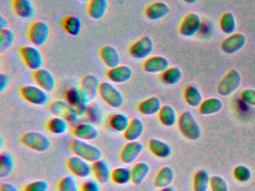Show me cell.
Masks as SVG:
<instances>
[{"mask_svg": "<svg viewBox=\"0 0 255 191\" xmlns=\"http://www.w3.org/2000/svg\"><path fill=\"white\" fill-rule=\"evenodd\" d=\"M178 126L180 132L186 138L191 140H197L201 137L202 130L193 113L191 111H184L180 115Z\"/></svg>", "mask_w": 255, "mask_h": 191, "instance_id": "cell-2", "label": "cell"}, {"mask_svg": "<svg viewBox=\"0 0 255 191\" xmlns=\"http://www.w3.org/2000/svg\"><path fill=\"white\" fill-rule=\"evenodd\" d=\"M162 107V101L160 98L156 96H152L139 103L138 110L144 116H151L158 114Z\"/></svg>", "mask_w": 255, "mask_h": 191, "instance_id": "cell-22", "label": "cell"}, {"mask_svg": "<svg viewBox=\"0 0 255 191\" xmlns=\"http://www.w3.org/2000/svg\"><path fill=\"white\" fill-rule=\"evenodd\" d=\"M241 98L245 103L255 106V90L246 89L241 93Z\"/></svg>", "mask_w": 255, "mask_h": 191, "instance_id": "cell-48", "label": "cell"}, {"mask_svg": "<svg viewBox=\"0 0 255 191\" xmlns=\"http://www.w3.org/2000/svg\"><path fill=\"white\" fill-rule=\"evenodd\" d=\"M148 148L151 153L157 158H169L172 154L171 146L168 143L159 139H150L149 140Z\"/></svg>", "mask_w": 255, "mask_h": 191, "instance_id": "cell-26", "label": "cell"}, {"mask_svg": "<svg viewBox=\"0 0 255 191\" xmlns=\"http://www.w3.org/2000/svg\"><path fill=\"white\" fill-rule=\"evenodd\" d=\"M219 25L222 32L225 33V34L231 35L234 34L237 29V20L234 13L231 12L223 13L221 16Z\"/></svg>", "mask_w": 255, "mask_h": 191, "instance_id": "cell-38", "label": "cell"}, {"mask_svg": "<svg viewBox=\"0 0 255 191\" xmlns=\"http://www.w3.org/2000/svg\"><path fill=\"white\" fill-rule=\"evenodd\" d=\"M71 148L74 155L90 163H95L102 159L101 149L88 141L75 138L71 140Z\"/></svg>", "mask_w": 255, "mask_h": 191, "instance_id": "cell-1", "label": "cell"}, {"mask_svg": "<svg viewBox=\"0 0 255 191\" xmlns=\"http://www.w3.org/2000/svg\"><path fill=\"white\" fill-rule=\"evenodd\" d=\"M201 26V19L199 15L190 13L186 15L179 28L180 35L184 37H192L199 31Z\"/></svg>", "mask_w": 255, "mask_h": 191, "instance_id": "cell-13", "label": "cell"}, {"mask_svg": "<svg viewBox=\"0 0 255 191\" xmlns=\"http://www.w3.org/2000/svg\"><path fill=\"white\" fill-rule=\"evenodd\" d=\"M159 121L166 127H172L177 122V115L175 109L169 104L162 105L158 113Z\"/></svg>", "mask_w": 255, "mask_h": 191, "instance_id": "cell-31", "label": "cell"}, {"mask_svg": "<svg viewBox=\"0 0 255 191\" xmlns=\"http://www.w3.org/2000/svg\"><path fill=\"white\" fill-rule=\"evenodd\" d=\"M174 177H175V173L171 167L167 166V167H162L156 174L153 181V185L156 188H160V189L167 188L171 186V184L174 182Z\"/></svg>", "mask_w": 255, "mask_h": 191, "instance_id": "cell-28", "label": "cell"}, {"mask_svg": "<svg viewBox=\"0 0 255 191\" xmlns=\"http://www.w3.org/2000/svg\"><path fill=\"white\" fill-rule=\"evenodd\" d=\"M0 191H19V190L14 184L4 182L0 185Z\"/></svg>", "mask_w": 255, "mask_h": 191, "instance_id": "cell-51", "label": "cell"}, {"mask_svg": "<svg viewBox=\"0 0 255 191\" xmlns=\"http://www.w3.org/2000/svg\"><path fill=\"white\" fill-rule=\"evenodd\" d=\"M183 1L184 2L187 3V4H195L198 0H183Z\"/></svg>", "mask_w": 255, "mask_h": 191, "instance_id": "cell-54", "label": "cell"}, {"mask_svg": "<svg viewBox=\"0 0 255 191\" xmlns=\"http://www.w3.org/2000/svg\"><path fill=\"white\" fill-rule=\"evenodd\" d=\"M49 184L46 181L38 180L26 185L24 191H48Z\"/></svg>", "mask_w": 255, "mask_h": 191, "instance_id": "cell-47", "label": "cell"}, {"mask_svg": "<svg viewBox=\"0 0 255 191\" xmlns=\"http://www.w3.org/2000/svg\"><path fill=\"white\" fill-rule=\"evenodd\" d=\"M144 131V125L142 120L138 117L132 118L126 131L123 133L124 137L129 142L138 141Z\"/></svg>", "mask_w": 255, "mask_h": 191, "instance_id": "cell-25", "label": "cell"}, {"mask_svg": "<svg viewBox=\"0 0 255 191\" xmlns=\"http://www.w3.org/2000/svg\"><path fill=\"white\" fill-rule=\"evenodd\" d=\"M64 29L73 37H77L81 32L83 22L77 16H70L65 18L63 22Z\"/></svg>", "mask_w": 255, "mask_h": 191, "instance_id": "cell-37", "label": "cell"}, {"mask_svg": "<svg viewBox=\"0 0 255 191\" xmlns=\"http://www.w3.org/2000/svg\"><path fill=\"white\" fill-rule=\"evenodd\" d=\"M109 8L108 0H90L88 13L92 19L100 20L104 17Z\"/></svg>", "mask_w": 255, "mask_h": 191, "instance_id": "cell-27", "label": "cell"}, {"mask_svg": "<svg viewBox=\"0 0 255 191\" xmlns=\"http://www.w3.org/2000/svg\"><path fill=\"white\" fill-rule=\"evenodd\" d=\"M210 186V176L205 170H200L194 177V191H207Z\"/></svg>", "mask_w": 255, "mask_h": 191, "instance_id": "cell-39", "label": "cell"}, {"mask_svg": "<svg viewBox=\"0 0 255 191\" xmlns=\"http://www.w3.org/2000/svg\"><path fill=\"white\" fill-rule=\"evenodd\" d=\"M15 40L14 31L9 28L0 30V52H5L9 50Z\"/></svg>", "mask_w": 255, "mask_h": 191, "instance_id": "cell-42", "label": "cell"}, {"mask_svg": "<svg viewBox=\"0 0 255 191\" xmlns=\"http://www.w3.org/2000/svg\"><path fill=\"white\" fill-rule=\"evenodd\" d=\"M73 134L77 139L89 142L98 138L99 131L95 124L82 123L74 127Z\"/></svg>", "mask_w": 255, "mask_h": 191, "instance_id": "cell-20", "label": "cell"}, {"mask_svg": "<svg viewBox=\"0 0 255 191\" xmlns=\"http://www.w3.org/2000/svg\"><path fill=\"white\" fill-rule=\"evenodd\" d=\"M3 146V138L2 137H0V147L2 148Z\"/></svg>", "mask_w": 255, "mask_h": 191, "instance_id": "cell-55", "label": "cell"}, {"mask_svg": "<svg viewBox=\"0 0 255 191\" xmlns=\"http://www.w3.org/2000/svg\"><path fill=\"white\" fill-rule=\"evenodd\" d=\"M247 43V37L242 33H234L227 37L222 44L221 49L227 55H234L245 47Z\"/></svg>", "mask_w": 255, "mask_h": 191, "instance_id": "cell-14", "label": "cell"}, {"mask_svg": "<svg viewBox=\"0 0 255 191\" xmlns=\"http://www.w3.org/2000/svg\"><path fill=\"white\" fill-rule=\"evenodd\" d=\"M160 191H175V190H174V188H172V187L169 186L167 187V188H162Z\"/></svg>", "mask_w": 255, "mask_h": 191, "instance_id": "cell-53", "label": "cell"}, {"mask_svg": "<svg viewBox=\"0 0 255 191\" xmlns=\"http://www.w3.org/2000/svg\"><path fill=\"white\" fill-rule=\"evenodd\" d=\"M130 119L128 115L123 113L113 114L110 119V125L116 132H125L129 125Z\"/></svg>", "mask_w": 255, "mask_h": 191, "instance_id": "cell-36", "label": "cell"}, {"mask_svg": "<svg viewBox=\"0 0 255 191\" xmlns=\"http://www.w3.org/2000/svg\"><path fill=\"white\" fill-rule=\"evenodd\" d=\"M92 172L97 181L101 185H106L112 179V171L110 165L104 160H99L92 164Z\"/></svg>", "mask_w": 255, "mask_h": 191, "instance_id": "cell-24", "label": "cell"}, {"mask_svg": "<svg viewBox=\"0 0 255 191\" xmlns=\"http://www.w3.org/2000/svg\"><path fill=\"white\" fill-rule=\"evenodd\" d=\"M242 84V76L237 70H230L217 87V92L222 96H229L239 89Z\"/></svg>", "mask_w": 255, "mask_h": 191, "instance_id": "cell-5", "label": "cell"}, {"mask_svg": "<svg viewBox=\"0 0 255 191\" xmlns=\"http://www.w3.org/2000/svg\"><path fill=\"white\" fill-rule=\"evenodd\" d=\"M14 157L8 152H4L0 155V178L8 177L14 171Z\"/></svg>", "mask_w": 255, "mask_h": 191, "instance_id": "cell-32", "label": "cell"}, {"mask_svg": "<svg viewBox=\"0 0 255 191\" xmlns=\"http://www.w3.org/2000/svg\"><path fill=\"white\" fill-rule=\"evenodd\" d=\"M150 168L145 162H138L131 170V182L133 185H141L150 173Z\"/></svg>", "mask_w": 255, "mask_h": 191, "instance_id": "cell-29", "label": "cell"}, {"mask_svg": "<svg viewBox=\"0 0 255 191\" xmlns=\"http://www.w3.org/2000/svg\"><path fill=\"white\" fill-rule=\"evenodd\" d=\"M33 78L37 85L47 93L53 92L56 88V79L47 69L41 68L34 72Z\"/></svg>", "mask_w": 255, "mask_h": 191, "instance_id": "cell-17", "label": "cell"}, {"mask_svg": "<svg viewBox=\"0 0 255 191\" xmlns=\"http://www.w3.org/2000/svg\"><path fill=\"white\" fill-rule=\"evenodd\" d=\"M82 191H101L100 183L98 181H87L82 186Z\"/></svg>", "mask_w": 255, "mask_h": 191, "instance_id": "cell-49", "label": "cell"}, {"mask_svg": "<svg viewBox=\"0 0 255 191\" xmlns=\"http://www.w3.org/2000/svg\"><path fill=\"white\" fill-rule=\"evenodd\" d=\"M80 1H82V2H89L90 0H79Z\"/></svg>", "mask_w": 255, "mask_h": 191, "instance_id": "cell-56", "label": "cell"}, {"mask_svg": "<svg viewBox=\"0 0 255 191\" xmlns=\"http://www.w3.org/2000/svg\"><path fill=\"white\" fill-rule=\"evenodd\" d=\"M7 25H8V21L5 19V17L2 14L0 15V30L7 28Z\"/></svg>", "mask_w": 255, "mask_h": 191, "instance_id": "cell-52", "label": "cell"}, {"mask_svg": "<svg viewBox=\"0 0 255 191\" xmlns=\"http://www.w3.org/2000/svg\"><path fill=\"white\" fill-rule=\"evenodd\" d=\"M170 67L168 58L162 55H153L146 59L143 63V70L150 74L162 73Z\"/></svg>", "mask_w": 255, "mask_h": 191, "instance_id": "cell-16", "label": "cell"}, {"mask_svg": "<svg viewBox=\"0 0 255 191\" xmlns=\"http://www.w3.org/2000/svg\"><path fill=\"white\" fill-rule=\"evenodd\" d=\"M68 170L77 177L80 179H87L92 175V165L90 162L80 157L72 156L67 161Z\"/></svg>", "mask_w": 255, "mask_h": 191, "instance_id": "cell-12", "label": "cell"}, {"mask_svg": "<svg viewBox=\"0 0 255 191\" xmlns=\"http://www.w3.org/2000/svg\"><path fill=\"white\" fill-rule=\"evenodd\" d=\"M169 6L163 1H156L146 8L145 15L151 21H159L164 19L170 13Z\"/></svg>", "mask_w": 255, "mask_h": 191, "instance_id": "cell-23", "label": "cell"}, {"mask_svg": "<svg viewBox=\"0 0 255 191\" xmlns=\"http://www.w3.org/2000/svg\"><path fill=\"white\" fill-rule=\"evenodd\" d=\"M20 94L26 101L34 105H45L50 100L49 93L38 85H26L20 89Z\"/></svg>", "mask_w": 255, "mask_h": 191, "instance_id": "cell-8", "label": "cell"}, {"mask_svg": "<svg viewBox=\"0 0 255 191\" xmlns=\"http://www.w3.org/2000/svg\"><path fill=\"white\" fill-rule=\"evenodd\" d=\"M100 57L104 64L110 69L121 65L122 57L120 52L115 46L106 45L100 49Z\"/></svg>", "mask_w": 255, "mask_h": 191, "instance_id": "cell-18", "label": "cell"}, {"mask_svg": "<svg viewBox=\"0 0 255 191\" xmlns=\"http://www.w3.org/2000/svg\"><path fill=\"white\" fill-rule=\"evenodd\" d=\"M252 176V171L246 166H237L234 168V176L238 182L246 183V182L250 180Z\"/></svg>", "mask_w": 255, "mask_h": 191, "instance_id": "cell-43", "label": "cell"}, {"mask_svg": "<svg viewBox=\"0 0 255 191\" xmlns=\"http://www.w3.org/2000/svg\"><path fill=\"white\" fill-rule=\"evenodd\" d=\"M20 141L29 149L36 152H47L51 146V142L46 134L39 131H29L22 135Z\"/></svg>", "mask_w": 255, "mask_h": 191, "instance_id": "cell-4", "label": "cell"}, {"mask_svg": "<svg viewBox=\"0 0 255 191\" xmlns=\"http://www.w3.org/2000/svg\"><path fill=\"white\" fill-rule=\"evenodd\" d=\"M49 110L55 116L63 118L69 123H74L79 117L75 107L64 100L53 101L49 106Z\"/></svg>", "mask_w": 255, "mask_h": 191, "instance_id": "cell-9", "label": "cell"}, {"mask_svg": "<svg viewBox=\"0 0 255 191\" xmlns=\"http://www.w3.org/2000/svg\"><path fill=\"white\" fill-rule=\"evenodd\" d=\"M154 49V43L151 37L144 36L135 41L129 48V55L138 61H145L151 56Z\"/></svg>", "mask_w": 255, "mask_h": 191, "instance_id": "cell-7", "label": "cell"}, {"mask_svg": "<svg viewBox=\"0 0 255 191\" xmlns=\"http://www.w3.org/2000/svg\"><path fill=\"white\" fill-rule=\"evenodd\" d=\"M13 8L21 19L29 20L35 16L36 9L31 0H14Z\"/></svg>", "mask_w": 255, "mask_h": 191, "instance_id": "cell-21", "label": "cell"}, {"mask_svg": "<svg viewBox=\"0 0 255 191\" xmlns=\"http://www.w3.org/2000/svg\"><path fill=\"white\" fill-rule=\"evenodd\" d=\"M59 191H79L77 181L72 176H66L62 179L58 185Z\"/></svg>", "mask_w": 255, "mask_h": 191, "instance_id": "cell-44", "label": "cell"}, {"mask_svg": "<svg viewBox=\"0 0 255 191\" xmlns=\"http://www.w3.org/2000/svg\"><path fill=\"white\" fill-rule=\"evenodd\" d=\"M184 97L186 103L192 107H199L203 102V96L201 91L193 85L186 88Z\"/></svg>", "mask_w": 255, "mask_h": 191, "instance_id": "cell-33", "label": "cell"}, {"mask_svg": "<svg viewBox=\"0 0 255 191\" xmlns=\"http://www.w3.org/2000/svg\"><path fill=\"white\" fill-rule=\"evenodd\" d=\"M65 101H68L71 105L76 107L77 104L81 102L82 100V93L80 88H71L68 90L65 94Z\"/></svg>", "mask_w": 255, "mask_h": 191, "instance_id": "cell-45", "label": "cell"}, {"mask_svg": "<svg viewBox=\"0 0 255 191\" xmlns=\"http://www.w3.org/2000/svg\"><path fill=\"white\" fill-rule=\"evenodd\" d=\"M111 179L116 185H127L131 182V170L128 167H116L112 171Z\"/></svg>", "mask_w": 255, "mask_h": 191, "instance_id": "cell-41", "label": "cell"}, {"mask_svg": "<svg viewBox=\"0 0 255 191\" xmlns=\"http://www.w3.org/2000/svg\"><path fill=\"white\" fill-rule=\"evenodd\" d=\"M99 96L106 104L113 108H119L125 103L123 94L111 82H101Z\"/></svg>", "mask_w": 255, "mask_h": 191, "instance_id": "cell-3", "label": "cell"}, {"mask_svg": "<svg viewBox=\"0 0 255 191\" xmlns=\"http://www.w3.org/2000/svg\"><path fill=\"white\" fill-rule=\"evenodd\" d=\"M212 191H229V185L224 178L214 176L210 178Z\"/></svg>", "mask_w": 255, "mask_h": 191, "instance_id": "cell-46", "label": "cell"}, {"mask_svg": "<svg viewBox=\"0 0 255 191\" xmlns=\"http://www.w3.org/2000/svg\"><path fill=\"white\" fill-rule=\"evenodd\" d=\"M101 82L98 76L93 74L87 75L83 78L80 85L83 101L90 104L99 94Z\"/></svg>", "mask_w": 255, "mask_h": 191, "instance_id": "cell-10", "label": "cell"}, {"mask_svg": "<svg viewBox=\"0 0 255 191\" xmlns=\"http://www.w3.org/2000/svg\"><path fill=\"white\" fill-rule=\"evenodd\" d=\"M68 127H69V122L63 118L58 117V116L52 118L47 123L49 131L52 134H56V135L65 134L68 131Z\"/></svg>", "mask_w": 255, "mask_h": 191, "instance_id": "cell-40", "label": "cell"}, {"mask_svg": "<svg viewBox=\"0 0 255 191\" xmlns=\"http://www.w3.org/2000/svg\"><path fill=\"white\" fill-rule=\"evenodd\" d=\"M86 116L92 124L101 125L104 119V111L102 106L95 101L91 102L88 107Z\"/></svg>", "mask_w": 255, "mask_h": 191, "instance_id": "cell-34", "label": "cell"}, {"mask_svg": "<svg viewBox=\"0 0 255 191\" xmlns=\"http://www.w3.org/2000/svg\"><path fill=\"white\" fill-rule=\"evenodd\" d=\"M8 84H9V79L8 76L4 73H1L0 74V92H3L8 88Z\"/></svg>", "mask_w": 255, "mask_h": 191, "instance_id": "cell-50", "label": "cell"}, {"mask_svg": "<svg viewBox=\"0 0 255 191\" xmlns=\"http://www.w3.org/2000/svg\"><path fill=\"white\" fill-rule=\"evenodd\" d=\"M143 149L144 146L140 142H128L121 151V161L127 165L133 164L142 153Z\"/></svg>", "mask_w": 255, "mask_h": 191, "instance_id": "cell-15", "label": "cell"}, {"mask_svg": "<svg viewBox=\"0 0 255 191\" xmlns=\"http://www.w3.org/2000/svg\"><path fill=\"white\" fill-rule=\"evenodd\" d=\"M50 30L48 24L44 21H35L32 22L29 28V40L36 47L44 46L50 37Z\"/></svg>", "mask_w": 255, "mask_h": 191, "instance_id": "cell-6", "label": "cell"}, {"mask_svg": "<svg viewBox=\"0 0 255 191\" xmlns=\"http://www.w3.org/2000/svg\"><path fill=\"white\" fill-rule=\"evenodd\" d=\"M183 72L178 67H170L168 70L162 73V80L168 86H174L181 81Z\"/></svg>", "mask_w": 255, "mask_h": 191, "instance_id": "cell-35", "label": "cell"}, {"mask_svg": "<svg viewBox=\"0 0 255 191\" xmlns=\"http://www.w3.org/2000/svg\"><path fill=\"white\" fill-rule=\"evenodd\" d=\"M133 76V70L128 65H121L110 69L107 77L112 83L125 84L129 82Z\"/></svg>", "mask_w": 255, "mask_h": 191, "instance_id": "cell-19", "label": "cell"}, {"mask_svg": "<svg viewBox=\"0 0 255 191\" xmlns=\"http://www.w3.org/2000/svg\"><path fill=\"white\" fill-rule=\"evenodd\" d=\"M223 103L219 98H209L203 101L199 106V113L204 116L216 114L222 110Z\"/></svg>", "mask_w": 255, "mask_h": 191, "instance_id": "cell-30", "label": "cell"}, {"mask_svg": "<svg viewBox=\"0 0 255 191\" xmlns=\"http://www.w3.org/2000/svg\"><path fill=\"white\" fill-rule=\"evenodd\" d=\"M20 52L22 59L28 68L34 72L43 68L44 58L38 47L33 45L23 46L20 49Z\"/></svg>", "mask_w": 255, "mask_h": 191, "instance_id": "cell-11", "label": "cell"}]
</instances>
